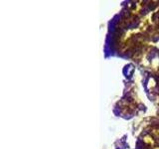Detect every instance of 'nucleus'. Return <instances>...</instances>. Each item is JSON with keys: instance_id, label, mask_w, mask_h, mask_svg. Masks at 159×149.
I'll use <instances>...</instances> for the list:
<instances>
[]
</instances>
